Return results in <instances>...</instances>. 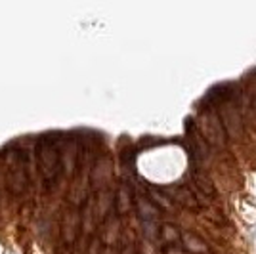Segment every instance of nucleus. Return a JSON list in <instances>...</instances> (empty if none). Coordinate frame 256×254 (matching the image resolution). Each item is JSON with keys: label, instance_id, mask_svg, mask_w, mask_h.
I'll list each match as a JSON object with an SVG mask.
<instances>
[{"label": "nucleus", "instance_id": "1", "mask_svg": "<svg viewBox=\"0 0 256 254\" xmlns=\"http://www.w3.org/2000/svg\"><path fill=\"white\" fill-rule=\"evenodd\" d=\"M38 164H40V174L44 176V180L52 182L60 168V153L50 140H42L38 146Z\"/></svg>", "mask_w": 256, "mask_h": 254}]
</instances>
